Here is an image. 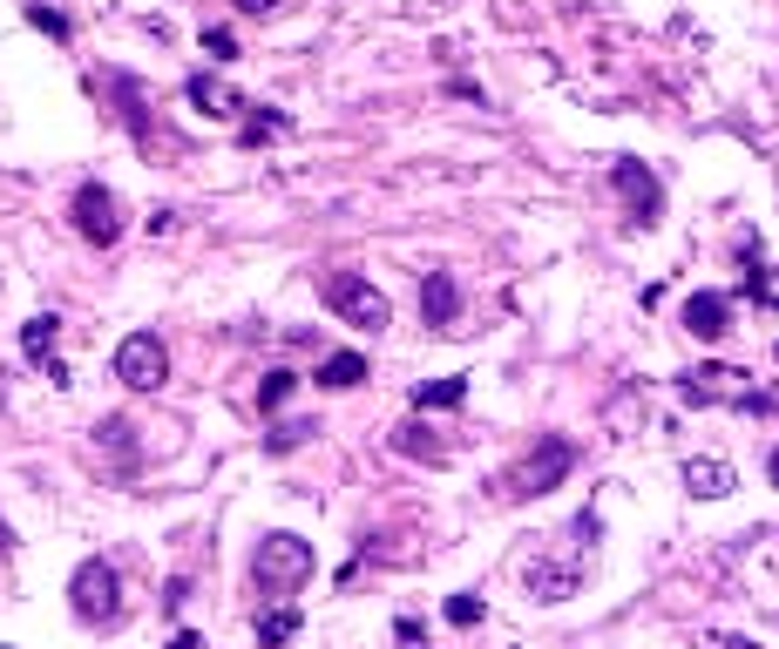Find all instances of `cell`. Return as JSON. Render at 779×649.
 Here are the masks:
<instances>
[{"label": "cell", "instance_id": "5bb4252c", "mask_svg": "<svg viewBox=\"0 0 779 649\" xmlns=\"http://www.w3.org/2000/svg\"><path fill=\"white\" fill-rule=\"evenodd\" d=\"M298 629H305V608L298 602H271L264 616H258V649H285Z\"/></svg>", "mask_w": 779, "mask_h": 649}, {"label": "cell", "instance_id": "e0dca14e", "mask_svg": "<svg viewBox=\"0 0 779 649\" xmlns=\"http://www.w3.org/2000/svg\"><path fill=\"white\" fill-rule=\"evenodd\" d=\"M467 399V373H448V379H427L414 386V413H448V406Z\"/></svg>", "mask_w": 779, "mask_h": 649}, {"label": "cell", "instance_id": "f546056e", "mask_svg": "<svg viewBox=\"0 0 779 649\" xmlns=\"http://www.w3.org/2000/svg\"><path fill=\"white\" fill-rule=\"evenodd\" d=\"M420 649H427V642H420Z\"/></svg>", "mask_w": 779, "mask_h": 649}, {"label": "cell", "instance_id": "277c9868", "mask_svg": "<svg viewBox=\"0 0 779 649\" xmlns=\"http://www.w3.org/2000/svg\"><path fill=\"white\" fill-rule=\"evenodd\" d=\"M68 608H75V623H115V616H123V582H115V568H109L102 555L75 561V576H68Z\"/></svg>", "mask_w": 779, "mask_h": 649}, {"label": "cell", "instance_id": "f1b7e54d", "mask_svg": "<svg viewBox=\"0 0 779 649\" xmlns=\"http://www.w3.org/2000/svg\"><path fill=\"white\" fill-rule=\"evenodd\" d=\"M772 352H779V345H772Z\"/></svg>", "mask_w": 779, "mask_h": 649}, {"label": "cell", "instance_id": "3957f363", "mask_svg": "<svg viewBox=\"0 0 779 649\" xmlns=\"http://www.w3.org/2000/svg\"><path fill=\"white\" fill-rule=\"evenodd\" d=\"M326 305H332V318L360 324V332H386V324H394V305H386L380 284H366V271H332L326 277Z\"/></svg>", "mask_w": 779, "mask_h": 649}, {"label": "cell", "instance_id": "d4e9b609", "mask_svg": "<svg viewBox=\"0 0 779 649\" xmlns=\"http://www.w3.org/2000/svg\"><path fill=\"white\" fill-rule=\"evenodd\" d=\"M183 602H190V576H177V582L163 589V608H183Z\"/></svg>", "mask_w": 779, "mask_h": 649}, {"label": "cell", "instance_id": "ac0fdd59", "mask_svg": "<svg viewBox=\"0 0 779 649\" xmlns=\"http://www.w3.org/2000/svg\"><path fill=\"white\" fill-rule=\"evenodd\" d=\"M55 339H61V318H55V311H42V318L21 324V352H27V358H55Z\"/></svg>", "mask_w": 779, "mask_h": 649}, {"label": "cell", "instance_id": "d6986e66", "mask_svg": "<svg viewBox=\"0 0 779 649\" xmlns=\"http://www.w3.org/2000/svg\"><path fill=\"white\" fill-rule=\"evenodd\" d=\"M292 392H298V373H292V365H271V373L258 379V413H279Z\"/></svg>", "mask_w": 779, "mask_h": 649}, {"label": "cell", "instance_id": "52a82bcc", "mask_svg": "<svg viewBox=\"0 0 779 649\" xmlns=\"http://www.w3.org/2000/svg\"><path fill=\"white\" fill-rule=\"evenodd\" d=\"M746 392H753L746 373L725 365V358H705V365H691V373H678V399L685 406H738Z\"/></svg>", "mask_w": 779, "mask_h": 649}, {"label": "cell", "instance_id": "44dd1931", "mask_svg": "<svg viewBox=\"0 0 779 649\" xmlns=\"http://www.w3.org/2000/svg\"><path fill=\"white\" fill-rule=\"evenodd\" d=\"M312 433H319V420H279L264 433V454H292V446H305Z\"/></svg>", "mask_w": 779, "mask_h": 649}, {"label": "cell", "instance_id": "9c48e42d", "mask_svg": "<svg viewBox=\"0 0 779 649\" xmlns=\"http://www.w3.org/2000/svg\"><path fill=\"white\" fill-rule=\"evenodd\" d=\"M685 332L705 339V345H719V339L732 332V298H725V292H691V298H685Z\"/></svg>", "mask_w": 779, "mask_h": 649}, {"label": "cell", "instance_id": "4fadbf2b", "mask_svg": "<svg viewBox=\"0 0 779 649\" xmlns=\"http://www.w3.org/2000/svg\"><path fill=\"white\" fill-rule=\"evenodd\" d=\"M312 379H319L326 392H353V386H366L373 373H366V352H326V358H319V373H312Z\"/></svg>", "mask_w": 779, "mask_h": 649}, {"label": "cell", "instance_id": "7402d4cb", "mask_svg": "<svg viewBox=\"0 0 779 649\" xmlns=\"http://www.w3.org/2000/svg\"><path fill=\"white\" fill-rule=\"evenodd\" d=\"M27 27H42L48 41H68V14L61 8H42V0H27Z\"/></svg>", "mask_w": 779, "mask_h": 649}, {"label": "cell", "instance_id": "83f0119b", "mask_svg": "<svg viewBox=\"0 0 779 649\" xmlns=\"http://www.w3.org/2000/svg\"><path fill=\"white\" fill-rule=\"evenodd\" d=\"M766 480L779 487V446H772V454H766Z\"/></svg>", "mask_w": 779, "mask_h": 649}, {"label": "cell", "instance_id": "ba28073f", "mask_svg": "<svg viewBox=\"0 0 779 649\" xmlns=\"http://www.w3.org/2000/svg\"><path fill=\"white\" fill-rule=\"evenodd\" d=\"M68 217H75V230H82L95 251H109V243L123 237V203H115L109 183H82V190H75V203H68Z\"/></svg>", "mask_w": 779, "mask_h": 649}, {"label": "cell", "instance_id": "7c38bea8", "mask_svg": "<svg viewBox=\"0 0 779 649\" xmlns=\"http://www.w3.org/2000/svg\"><path fill=\"white\" fill-rule=\"evenodd\" d=\"M732 487H738L732 460H712V454H691V460H685V494H698V501H725Z\"/></svg>", "mask_w": 779, "mask_h": 649}, {"label": "cell", "instance_id": "ffe728a7", "mask_svg": "<svg viewBox=\"0 0 779 649\" xmlns=\"http://www.w3.org/2000/svg\"><path fill=\"white\" fill-rule=\"evenodd\" d=\"M394 454H407V460H441V454H448V446H441L434 433H427L420 420H407V426L394 433Z\"/></svg>", "mask_w": 779, "mask_h": 649}, {"label": "cell", "instance_id": "6da1fadb", "mask_svg": "<svg viewBox=\"0 0 779 649\" xmlns=\"http://www.w3.org/2000/svg\"><path fill=\"white\" fill-rule=\"evenodd\" d=\"M312 568H319V555H312V542L292 535V527H271V535H258V548H251V582H258V595H271V602L298 595V589L312 582Z\"/></svg>", "mask_w": 779, "mask_h": 649}, {"label": "cell", "instance_id": "2e32d148", "mask_svg": "<svg viewBox=\"0 0 779 649\" xmlns=\"http://www.w3.org/2000/svg\"><path fill=\"white\" fill-rule=\"evenodd\" d=\"M529 595L535 602H569L576 595V568H556V561H529Z\"/></svg>", "mask_w": 779, "mask_h": 649}, {"label": "cell", "instance_id": "30bf717a", "mask_svg": "<svg viewBox=\"0 0 779 649\" xmlns=\"http://www.w3.org/2000/svg\"><path fill=\"white\" fill-rule=\"evenodd\" d=\"M420 318L434 324V332H454V318H461V284H454V271H427V277H420Z\"/></svg>", "mask_w": 779, "mask_h": 649}, {"label": "cell", "instance_id": "cb8c5ba5", "mask_svg": "<svg viewBox=\"0 0 779 649\" xmlns=\"http://www.w3.org/2000/svg\"><path fill=\"white\" fill-rule=\"evenodd\" d=\"M204 48H211V61H238V34H230V27H204Z\"/></svg>", "mask_w": 779, "mask_h": 649}, {"label": "cell", "instance_id": "7a4b0ae2", "mask_svg": "<svg viewBox=\"0 0 779 649\" xmlns=\"http://www.w3.org/2000/svg\"><path fill=\"white\" fill-rule=\"evenodd\" d=\"M569 467H576V440L542 433V440H535V454H529L509 480H501V494H509V501H535V494H550V487H563Z\"/></svg>", "mask_w": 779, "mask_h": 649}, {"label": "cell", "instance_id": "8992f818", "mask_svg": "<svg viewBox=\"0 0 779 649\" xmlns=\"http://www.w3.org/2000/svg\"><path fill=\"white\" fill-rule=\"evenodd\" d=\"M610 183H617V196H623V203H631V224H637V230H651L657 217H665V183H657L651 162L617 156V162H610Z\"/></svg>", "mask_w": 779, "mask_h": 649}, {"label": "cell", "instance_id": "484cf974", "mask_svg": "<svg viewBox=\"0 0 779 649\" xmlns=\"http://www.w3.org/2000/svg\"><path fill=\"white\" fill-rule=\"evenodd\" d=\"M230 8H238V14H279L285 0H230Z\"/></svg>", "mask_w": 779, "mask_h": 649}, {"label": "cell", "instance_id": "9a60e30c", "mask_svg": "<svg viewBox=\"0 0 779 649\" xmlns=\"http://www.w3.org/2000/svg\"><path fill=\"white\" fill-rule=\"evenodd\" d=\"M279 136H292V115H279L271 102H245V129H238V143L258 149V143H279Z\"/></svg>", "mask_w": 779, "mask_h": 649}, {"label": "cell", "instance_id": "5b68a950", "mask_svg": "<svg viewBox=\"0 0 779 649\" xmlns=\"http://www.w3.org/2000/svg\"><path fill=\"white\" fill-rule=\"evenodd\" d=\"M115 379H123L129 392H156L170 379V345L156 332H129L123 345H115Z\"/></svg>", "mask_w": 779, "mask_h": 649}, {"label": "cell", "instance_id": "8fae6325", "mask_svg": "<svg viewBox=\"0 0 779 649\" xmlns=\"http://www.w3.org/2000/svg\"><path fill=\"white\" fill-rule=\"evenodd\" d=\"M183 95H190V109H197V115H211V122L245 115V95H238V89H224V81H217V75H204V68L183 81Z\"/></svg>", "mask_w": 779, "mask_h": 649}, {"label": "cell", "instance_id": "603a6c76", "mask_svg": "<svg viewBox=\"0 0 779 649\" xmlns=\"http://www.w3.org/2000/svg\"><path fill=\"white\" fill-rule=\"evenodd\" d=\"M482 616H488L482 595H448V623H454V629H475Z\"/></svg>", "mask_w": 779, "mask_h": 649}, {"label": "cell", "instance_id": "4316f807", "mask_svg": "<svg viewBox=\"0 0 779 649\" xmlns=\"http://www.w3.org/2000/svg\"><path fill=\"white\" fill-rule=\"evenodd\" d=\"M170 649H204V636H197V629H177V636H170Z\"/></svg>", "mask_w": 779, "mask_h": 649}]
</instances>
